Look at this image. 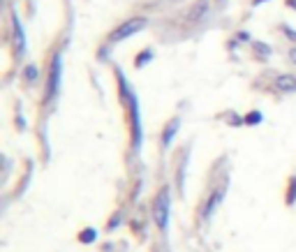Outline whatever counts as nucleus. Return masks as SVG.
Wrapping results in <instances>:
<instances>
[{
    "instance_id": "9",
    "label": "nucleus",
    "mask_w": 296,
    "mask_h": 252,
    "mask_svg": "<svg viewBox=\"0 0 296 252\" xmlns=\"http://www.w3.org/2000/svg\"><path fill=\"white\" fill-rule=\"evenodd\" d=\"M79 243H84V245H91V243H95V238H97V232L93 227H84L79 232Z\"/></svg>"
},
{
    "instance_id": "6",
    "label": "nucleus",
    "mask_w": 296,
    "mask_h": 252,
    "mask_svg": "<svg viewBox=\"0 0 296 252\" xmlns=\"http://www.w3.org/2000/svg\"><path fill=\"white\" fill-rule=\"evenodd\" d=\"M178 130H181V118L174 116L167 121L165 130H162V148H169L171 142H174V136L178 134Z\"/></svg>"
},
{
    "instance_id": "12",
    "label": "nucleus",
    "mask_w": 296,
    "mask_h": 252,
    "mask_svg": "<svg viewBox=\"0 0 296 252\" xmlns=\"http://www.w3.org/2000/svg\"><path fill=\"white\" fill-rule=\"evenodd\" d=\"M285 204H287V206H294V204H296V176L289 178V187H287Z\"/></svg>"
},
{
    "instance_id": "10",
    "label": "nucleus",
    "mask_w": 296,
    "mask_h": 252,
    "mask_svg": "<svg viewBox=\"0 0 296 252\" xmlns=\"http://www.w3.org/2000/svg\"><path fill=\"white\" fill-rule=\"evenodd\" d=\"M37 79H40V67L33 65V63L31 65H25L23 67V81L25 83H35Z\"/></svg>"
},
{
    "instance_id": "18",
    "label": "nucleus",
    "mask_w": 296,
    "mask_h": 252,
    "mask_svg": "<svg viewBox=\"0 0 296 252\" xmlns=\"http://www.w3.org/2000/svg\"><path fill=\"white\" fill-rule=\"evenodd\" d=\"M287 5H289V7H294V10H296V0H287Z\"/></svg>"
},
{
    "instance_id": "15",
    "label": "nucleus",
    "mask_w": 296,
    "mask_h": 252,
    "mask_svg": "<svg viewBox=\"0 0 296 252\" xmlns=\"http://www.w3.org/2000/svg\"><path fill=\"white\" fill-rule=\"evenodd\" d=\"M255 51H257V53H261L264 58H268V55H271V46L264 44V42H257V44H255Z\"/></svg>"
},
{
    "instance_id": "13",
    "label": "nucleus",
    "mask_w": 296,
    "mask_h": 252,
    "mask_svg": "<svg viewBox=\"0 0 296 252\" xmlns=\"http://www.w3.org/2000/svg\"><path fill=\"white\" fill-rule=\"evenodd\" d=\"M261 121H264L261 111H250V114H246V116H243V123H246V125H259Z\"/></svg>"
},
{
    "instance_id": "4",
    "label": "nucleus",
    "mask_w": 296,
    "mask_h": 252,
    "mask_svg": "<svg viewBox=\"0 0 296 252\" xmlns=\"http://www.w3.org/2000/svg\"><path fill=\"white\" fill-rule=\"evenodd\" d=\"M61 74H63V61H61V53H56L53 61H51L49 81H46V91H44V102H53L56 97H58V91H61Z\"/></svg>"
},
{
    "instance_id": "7",
    "label": "nucleus",
    "mask_w": 296,
    "mask_h": 252,
    "mask_svg": "<svg viewBox=\"0 0 296 252\" xmlns=\"http://www.w3.org/2000/svg\"><path fill=\"white\" fill-rule=\"evenodd\" d=\"M12 25H14V37H16V49H19V55H23L25 53V33H23V25H21L16 12H12Z\"/></svg>"
},
{
    "instance_id": "1",
    "label": "nucleus",
    "mask_w": 296,
    "mask_h": 252,
    "mask_svg": "<svg viewBox=\"0 0 296 252\" xmlns=\"http://www.w3.org/2000/svg\"><path fill=\"white\" fill-rule=\"evenodd\" d=\"M118 74V83H121V93L127 102H130V136H132V148L139 151L141 148V139H144V132H141V114H139V100H137L134 91H127V83H125V76L123 72H116Z\"/></svg>"
},
{
    "instance_id": "3",
    "label": "nucleus",
    "mask_w": 296,
    "mask_h": 252,
    "mask_svg": "<svg viewBox=\"0 0 296 252\" xmlns=\"http://www.w3.org/2000/svg\"><path fill=\"white\" fill-rule=\"evenodd\" d=\"M148 25V21L144 19V16H134V19H130V21H123L121 25H116L114 31H111V35H109V42H123V40H127V37H132V35H137V33H141Z\"/></svg>"
},
{
    "instance_id": "17",
    "label": "nucleus",
    "mask_w": 296,
    "mask_h": 252,
    "mask_svg": "<svg viewBox=\"0 0 296 252\" xmlns=\"http://www.w3.org/2000/svg\"><path fill=\"white\" fill-rule=\"evenodd\" d=\"M289 58H291V63H296V46L289 49Z\"/></svg>"
},
{
    "instance_id": "11",
    "label": "nucleus",
    "mask_w": 296,
    "mask_h": 252,
    "mask_svg": "<svg viewBox=\"0 0 296 252\" xmlns=\"http://www.w3.org/2000/svg\"><path fill=\"white\" fill-rule=\"evenodd\" d=\"M151 61H153V51H151V49H144V51H139V53H137L134 67H137V70H141V67H144L146 63H151Z\"/></svg>"
},
{
    "instance_id": "16",
    "label": "nucleus",
    "mask_w": 296,
    "mask_h": 252,
    "mask_svg": "<svg viewBox=\"0 0 296 252\" xmlns=\"http://www.w3.org/2000/svg\"><path fill=\"white\" fill-rule=\"evenodd\" d=\"M282 33H285V35H287V37H289V40H291V42H296V31H291V28H289V25H287V23H285V25H282Z\"/></svg>"
},
{
    "instance_id": "8",
    "label": "nucleus",
    "mask_w": 296,
    "mask_h": 252,
    "mask_svg": "<svg viewBox=\"0 0 296 252\" xmlns=\"http://www.w3.org/2000/svg\"><path fill=\"white\" fill-rule=\"evenodd\" d=\"M276 88L280 93H296V76L294 74H278Z\"/></svg>"
},
{
    "instance_id": "5",
    "label": "nucleus",
    "mask_w": 296,
    "mask_h": 252,
    "mask_svg": "<svg viewBox=\"0 0 296 252\" xmlns=\"http://www.w3.org/2000/svg\"><path fill=\"white\" fill-rule=\"evenodd\" d=\"M222 199H225V187H216V190L211 192V197L201 204V206H204V208H201V217H204V220H208V217L216 213V208L222 204Z\"/></svg>"
},
{
    "instance_id": "2",
    "label": "nucleus",
    "mask_w": 296,
    "mask_h": 252,
    "mask_svg": "<svg viewBox=\"0 0 296 252\" xmlns=\"http://www.w3.org/2000/svg\"><path fill=\"white\" fill-rule=\"evenodd\" d=\"M169 215H171V192L169 187H162L157 192L155 202H153V220H155L157 229L162 234H167V229H169Z\"/></svg>"
},
{
    "instance_id": "19",
    "label": "nucleus",
    "mask_w": 296,
    "mask_h": 252,
    "mask_svg": "<svg viewBox=\"0 0 296 252\" xmlns=\"http://www.w3.org/2000/svg\"><path fill=\"white\" fill-rule=\"evenodd\" d=\"M261 3H266V0H252V5H261Z\"/></svg>"
},
{
    "instance_id": "14",
    "label": "nucleus",
    "mask_w": 296,
    "mask_h": 252,
    "mask_svg": "<svg viewBox=\"0 0 296 252\" xmlns=\"http://www.w3.org/2000/svg\"><path fill=\"white\" fill-rule=\"evenodd\" d=\"M206 0H199V3H197L195 7H192V12H190V16H187V21H197L201 16V12H206Z\"/></svg>"
}]
</instances>
